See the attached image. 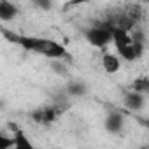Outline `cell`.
Listing matches in <instances>:
<instances>
[{"label":"cell","instance_id":"5","mask_svg":"<svg viewBox=\"0 0 149 149\" xmlns=\"http://www.w3.org/2000/svg\"><path fill=\"white\" fill-rule=\"evenodd\" d=\"M104 126L109 133L112 135H119L123 130H125V114L119 112V111H112L105 116V121H104Z\"/></svg>","mask_w":149,"mask_h":149},{"label":"cell","instance_id":"10","mask_svg":"<svg viewBox=\"0 0 149 149\" xmlns=\"http://www.w3.org/2000/svg\"><path fill=\"white\" fill-rule=\"evenodd\" d=\"M13 144H14L13 133H4V132H0V149H13Z\"/></svg>","mask_w":149,"mask_h":149},{"label":"cell","instance_id":"7","mask_svg":"<svg viewBox=\"0 0 149 149\" xmlns=\"http://www.w3.org/2000/svg\"><path fill=\"white\" fill-rule=\"evenodd\" d=\"M19 14V9L14 2H7V0H0V21L9 23L16 19Z\"/></svg>","mask_w":149,"mask_h":149},{"label":"cell","instance_id":"8","mask_svg":"<svg viewBox=\"0 0 149 149\" xmlns=\"http://www.w3.org/2000/svg\"><path fill=\"white\" fill-rule=\"evenodd\" d=\"M14 137V144H13V149H40L39 146L33 144V140L23 132V130H16L13 133Z\"/></svg>","mask_w":149,"mask_h":149},{"label":"cell","instance_id":"1","mask_svg":"<svg viewBox=\"0 0 149 149\" xmlns=\"http://www.w3.org/2000/svg\"><path fill=\"white\" fill-rule=\"evenodd\" d=\"M7 39H11L13 42L19 44L23 49L26 51H32V53H37V54H42L46 56L47 60L51 61H65L68 60L70 53L68 49L54 40V39H49V37H33V35H7Z\"/></svg>","mask_w":149,"mask_h":149},{"label":"cell","instance_id":"6","mask_svg":"<svg viewBox=\"0 0 149 149\" xmlns=\"http://www.w3.org/2000/svg\"><path fill=\"white\" fill-rule=\"evenodd\" d=\"M121 60L116 53H111V51H104L102 56H100V65L102 68L109 74V76H114V74H118L121 70Z\"/></svg>","mask_w":149,"mask_h":149},{"label":"cell","instance_id":"4","mask_svg":"<svg viewBox=\"0 0 149 149\" xmlns=\"http://www.w3.org/2000/svg\"><path fill=\"white\" fill-rule=\"evenodd\" d=\"M123 104H125V107H126L128 111H132V112H140V111H144L146 105H147V95L139 93V91H135V90H130V91L125 93Z\"/></svg>","mask_w":149,"mask_h":149},{"label":"cell","instance_id":"2","mask_svg":"<svg viewBox=\"0 0 149 149\" xmlns=\"http://www.w3.org/2000/svg\"><path fill=\"white\" fill-rule=\"evenodd\" d=\"M112 46L121 61H135L144 56L146 46L135 44L130 37V30L112 26Z\"/></svg>","mask_w":149,"mask_h":149},{"label":"cell","instance_id":"3","mask_svg":"<svg viewBox=\"0 0 149 149\" xmlns=\"http://www.w3.org/2000/svg\"><path fill=\"white\" fill-rule=\"evenodd\" d=\"M83 33H84V39L93 47H98L102 51H105V47L112 44V26L111 25H97V26L86 28Z\"/></svg>","mask_w":149,"mask_h":149},{"label":"cell","instance_id":"9","mask_svg":"<svg viewBox=\"0 0 149 149\" xmlns=\"http://www.w3.org/2000/svg\"><path fill=\"white\" fill-rule=\"evenodd\" d=\"M67 95L68 97H74V98H81L88 93V86L84 83H79V81H74V83H68L67 84Z\"/></svg>","mask_w":149,"mask_h":149},{"label":"cell","instance_id":"11","mask_svg":"<svg viewBox=\"0 0 149 149\" xmlns=\"http://www.w3.org/2000/svg\"><path fill=\"white\" fill-rule=\"evenodd\" d=\"M35 6L37 7H42V9H51L53 7V4H49V2H35Z\"/></svg>","mask_w":149,"mask_h":149}]
</instances>
